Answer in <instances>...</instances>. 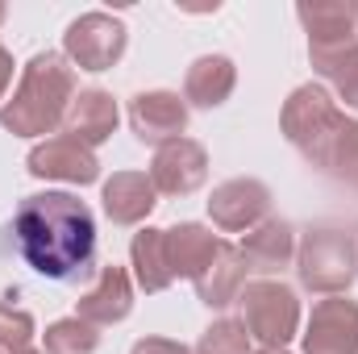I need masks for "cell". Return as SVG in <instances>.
<instances>
[{"instance_id":"e0dca14e","label":"cell","mask_w":358,"mask_h":354,"mask_svg":"<svg viewBox=\"0 0 358 354\" xmlns=\"http://www.w3.org/2000/svg\"><path fill=\"white\" fill-rule=\"evenodd\" d=\"M163 246H167V267L176 279H196L204 267L213 263L221 238H213V229L196 225V221H183V225H171L163 229Z\"/></svg>"},{"instance_id":"f1b7e54d","label":"cell","mask_w":358,"mask_h":354,"mask_svg":"<svg viewBox=\"0 0 358 354\" xmlns=\"http://www.w3.org/2000/svg\"><path fill=\"white\" fill-rule=\"evenodd\" d=\"M17 354H46V351H34V346H29V351H17Z\"/></svg>"},{"instance_id":"484cf974","label":"cell","mask_w":358,"mask_h":354,"mask_svg":"<svg viewBox=\"0 0 358 354\" xmlns=\"http://www.w3.org/2000/svg\"><path fill=\"white\" fill-rule=\"evenodd\" d=\"M129 354H192L183 342H171V338H138Z\"/></svg>"},{"instance_id":"9c48e42d","label":"cell","mask_w":358,"mask_h":354,"mask_svg":"<svg viewBox=\"0 0 358 354\" xmlns=\"http://www.w3.org/2000/svg\"><path fill=\"white\" fill-rule=\"evenodd\" d=\"M304 354H358V300H317L304 330Z\"/></svg>"},{"instance_id":"cb8c5ba5","label":"cell","mask_w":358,"mask_h":354,"mask_svg":"<svg viewBox=\"0 0 358 354\" xmlns=\"http://www.w3.org/2000/svg\"><path fill=\"white\" fill-rule=\"evenodd\" d=\"M325 176L358 187V121H346L342 134L334 138V150L325 159Z\"/></svg>"},{"instance_id":"8fae6325","label":"cell","mask_w":358,"mask_h":354,"mask_svg":"<svg viewBox=\"0 0 358 354\" xmlns=\"http://www.w3.org/2000/svg\"><path fill=\"white\" fill-rule=\"evenodd\" d=\"M129 125L138 134V142L146 146H167L183 138L187 129V100H179L176 92H138L129 100Z\"/></svg>"},{"instance_id":"83f0119b","label":"cell","mask_w":358,"mask_h":354,"mask_svg":"<svg viewBox=\"0 0 358 354\" xmlns=\"http://www.w3.org/2000/svg\"><path fill=\"white\" fill-rule=\"evenodd\" d=\"M255 354H287V351H275V346H263V351H255Z\"/></svg>"},{"instance_id":"7a4b0ae2","label":"cell","mask_w":358,"mask_h":354,"mask_svg":"<svg viewBox=\"0 0 358 354\" xmlns=\"http://www.w3.org/2000/svg\"><path fill=\"white\" fill-rule=\"evenodd\" d=\"M71 100H76V71L59 50H42L25 63L13 100L0 104V125L17 138L55 134L67 121Z\"/></svg>"},{"instance_id":"3957f363","label":"cell","mask_w":358,"mask_h":354,"mask_svg":"<svg viewBox=\"0 0 358 354\" xmlns=\"http://www.w3.org/2000/svg\"><path fill=\"white\" fill-rule=\"evenodd\" d=\"M346 121H350V117L338 108V100L321 88V84H300V88L283 100V113H279L283 138H287L317 171H325V159H329V150H334V138L342 134Z\"/></svg>"},{"instance_id":"4fadbf2b","label":"cell","mask_w":358,"mask_h":354,"mask_svg":"<svg viewBox=\"0 0 358 354\" xmlns=\"http://www.w3.org/2000/svg\"><path fill=\"white\" fill-rule=\"evenodd\" d=\"M296 17L308 29V50H338L358 38L355 0H313V4H300Z\"/></svg>"},{"instance_id":"7402d4cb","label":"cell","mask_w":358,"mask_h":354,"mask_svg":"<svg viewBox=\"0 0 358 354\" xmlns=\"http://www.w3.org/2000/svg\"><path fill=\"white\" fill-rule=\"evenodd\" d=\"M42 338H46V354H96V346H100L96 325L80 321V317H63V321H55Z\"/></svg>"},{"instance_id":"44dd1931","label":"cell","mask_w":358,"mask_h":354,"mask_svg":"<svg viewBox=\"0 0 358 354\" xmlns=\"http://www.w3.org/2000/svg\"><path fill=\"white\" fill-rule=\"evenodd\" d=\"M308 59H313V71L334 84L338 100L358 108V38L338 50H308Z\"/></svg>"},{"instance_id":"5bb4252c","label":"cell","mask_w":358,"mask_h":354,"mask_svg":"<svg viewBox=\"0 0 358 354\" xmlns=\"http://www.w3.org/2000/svg\"><path fill=\"white\" fill-rule=\"evenodd\" d=\"M155 196H159L155 183L142 171H113V179H104V192H100L113 225H142L159 204Z\"/></svg>"},{"instance_id":"4dcf8cb0","label":"cell","mask_w":358,"mask_h":354,"mask_svg":"<svg viewBox=\"0 0 358 354\" xmlns=\"http://www.w3.org/2000/svg\"><path fill=\"white\" fill-rule=\"evenodd\" d=\"M0 21H4V4H0Z\"/></svg>"},{"instance_id":"603a6c76","label":"cell","mask_w":358,"mask_h":354,"mask_svg":"<svg viewBox=\"0 0 358 354\" xmlns=\"http://www.w3.org/2000/svg\"><path fill=\"white\" fill-rule=\"evenodd\" d=\"M192 354H250V334H246L242 321L221 317V321H213V325L200 334V342H196Z\"/></svg>"},{"instance_id":"5b68a950","label":"cell","mask_w":358,"mask_h":354,"mask_svg":"<svg viewBox=\"0 0 358 354\" xmlns=\"http://www.w3.org/2000/svg\"><path fill=\"white\" fill-rule=\"evenodd\" d=\"M238 304H242V325L250 338H259L263 346L283 351L296 330H300V300L287 283H275V279H259V283H246L238 292Z\"/></svg>"},{"instance_id":"f546056e","label":"cell","mask_w":358,"mask_h":354,"mask_svg":"<svg viewBox=\"0 0 358 354\" xmlns=\"http://www.w3.org/2000/svg\"><path fill=\"white\" fill-rule=\"evenodd\" d=\"M355 25H358V0H355Z\"/></svg>"},{"instance_id":"ac0fdd59","label":"cell","mask_w":358,"mask_h":354,"mask_svg":"<svg viewBox=\"0 0 358 354\" xmlns=\"http://www.w3.org/2000/svg\"><path fill=\"white\" fill-rule=\"evenodd\" d=\"M242 283H246V263H242L238 246H229V242H221L217 255H213V263L192 279L200 304H208V309H225V304H234L238 292H242Z\"/></svg>"},{"instance_id":"ffe728a7","label":"cell","mask_w":358,"mask_h":354,"mask_svg":"<svg viewBox=\"0 0 358 354\" xmlns=\"http://www.w3.org/2000/svg\"><path fill=\"white\" fill-rule=\"evenodd\" d=\"M129 263H134V275H138V288L142 292H167L176 283L171 267H167V246H163V229H138L134 242H129Z\"/></svg>"},{"instance_id":"9a60e30c","label":"cell","mask_w":358,"mask_h":354,"mask_svg":"<svg viewBox=\"0 0 358 354\" xmlns=\"http://www.w3.org/2000/svg\"><path fill=\"white\" fill-rule=\"evenodd\" d=\"M238 255H242L246 271L275 275V271H283V267L296 259V229H292L287 221H279V217H267L263 225H255V229L242 238Z\"/></svg>"},{"instance_id":"d6986e66","label":"cell","mask_w":358,"mask_h":354,"mask_svg":"<svg viewBox=\"0 0 358 354\" xmlns=\"http://www.w3.org/2000/svg\"><path fill=\"white\" fill-rule=\"evenodd\" d=\"M238 84V67L234 59L225 55H204L187 67V80H183V100L192 108H221L229 100V92Z\"/></svg>"},{"instance_id":"ba28073f","label":"cell","mask_w":358,"mask_h":354,"mask_svg":"<svg viewBox=\"0 0 358 354\" xmlns=\"http://www.w3.org/2000/svg\"><path fill=\"white\" fill-rule=\"evenodd\" d=\"M29 176L34 179H63V183H96L100 179V163H96V150L84 146L80 138L71 134H55L46 142H38L25 159Z\"/></svg>"},{"instance_id":"2e32d148","label":"cell","mask_w":358,"mask_h":354,"mask_svg":"<svg viewBox=\"0 0 358 354\" xmlns=\"http://www.w3.org/2000/svg\"><path fill=\"white\" fill-rule=\"evenodd\" d=\"M117 121H121V113H117V100L108 96L104 88H88V92H76V100H71V108H67V134L71 138H80L84 146H104L113 134H117Z\"/></svg>"},{"instance_id":"8992f818","label":"cell","mask_w":358,"mask_h":354,"mask_svg":"<svg viewBox=\"0 0 358 354\" xmlns=\"http://www.w3.org/2000/svg\"><path fill=\"white\" fill-rule=\"evenodd\" d=\"M125 42H129L125 21L108 17V13H84L63 34V50H67V59L80 71H108V67H117L121 55H125Z\"/></svg>"},{"instance_id":"7c38bea8","label":"cell","mask_w":358,"mask_h":354,"mask_svg":"<svg viewBox=\"0 0 358 354\" xmlns=\"http://www.w3.org/2000/svg\"><path fill=\"white\" fill-rule=\"evenodd\" d=\"M129 309H134V283H129V271L117 267V263L100 267L96 283L76 300V317L88 321V325H96V330H100V325H117V321H125Z\"/></svg>"},{"instance_id":"d4e9b609","label":"cell","mask_w":358,"mask_h":354,"mask_svg":"<svg viewBox=\"0 0 358 354\" xmlns=\"http://www.w3.org/2000/svg\"><path fill=\"white\" fill-rule=\"evenodd\" d=\"M29 342H34V317L25 309H13L0 300V351H29Z\"/></svg>"},{"instance_id":"4316f807","label":"cell","mask_w":358,"mask_h":354,"mask_svg":"<svg viewBox=\"0 0 358 354\" xmlns=\"http://www.w3.org/2000/svg\"><path fill=\"white\" fill-rule=\"evenodd\" d=\"M8 80H13V55L0 46V100H4V88H8Z\"/></svg>"},{"instance_id":"30bf717a","label":"cell","mask_w":358,"mask_h":354,"mask_svg":"<svg viewBox=\"0 0 358 354\" xmlns=\"http://www.w3.org/2000/svg\"><path fill=\"white\" fill-rule=\"evenodd\" d=\"M208 179V150L192 138H176L155 150L150 163V183L163 196H192Z\"/></svg>"},{"instance_id":"277c9868","label":"cell","mask_w":358,"mask_h":354,"mask_svg":"<svg viewBox=\"0 0 358 354\" xmlns=\"http://www.w3.org/2000/svg\"><path fill=\"white\" fill-rule=\"evenodd\" d=\"M296 275L308 292L342 296L358 279V242L334 225L308 229L296 246Z\"/></svg>"},{"instance_id":"52a82bcc","label":"cell","mask_w":358,"mask_h":354,"mask_svg":"<svg viewBox=\"0 0 358 354\" xmlns=\"http://www.w3.org/2000/svg\"><path fill=\"white\" fill-rule=\"evenodd\" d=\"M267 213H271V187L263 179H250V176L225 179L208 196V217L225 234H250L255 225L267 221Z\"/></svg>"},{"instance_id":"6da1fadb","label":"cell","mask_w":358,"mask_h":354,"mask_svg":"<svg viewBox=\"0 0 358 354\" xmlns=\"http://www.w3.org/2000/svg\"><path fill=\"white\" fill-rule=\"evenodd\" d=\"M17 255L46 279H84L96 267V217L71 192H34L13 213Z\"/></svg>"}]
</instances>
